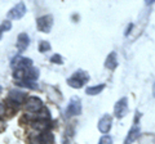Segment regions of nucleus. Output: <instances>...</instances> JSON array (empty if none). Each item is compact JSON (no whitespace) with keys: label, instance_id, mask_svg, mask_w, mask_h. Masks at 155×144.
<instances>
[{"label":"nucleus","instance_id":"nucleus-7","mask_svg":"<svg viewBox=\"0 0 155 144\" xmlns=\"http://www.w3.org/2000/svg\"><path fill=\"white\" fill-rule=\"evenodd\" d=\"M25 108L28 112H39L43 108V102L38 97H30L25 102Z\"/></svg>","mask_w":155,"mask_h":144},{"label":"nucleus","instance_id":"nucleus-16","mask_svg":"<svg viewBox=\"0 0 155 144\" xmlns=\"http://www.w3.org/2000/svg\"><path fill=\"white\" fill-rule=\"evenodd\" d=\"M41 136H43L44 144H53V142H54V136H53V134L49 131H44L41 134Z\"/></svg>","mask_w":155,"mask_h":144},{"label":"nucleus","instance_id":"nucleus-13","mask_svg":"<svg viewBox=\"0 0 155 144\" xmlns=\"http://www.w3.org/2000/svg\"><path fill=\"white\" fill-rule=\"evenodd\" d=\"M105 67L110 71H114L116 67H118V58H116L115 52H111L107 55V58H106V61H105Z\"/></svg>","mask_w":155,"mask_h":144},{"label":"nucleus","instance_id":"nucleus-22","mask_svg":"<svg viewBox=\"0 0 155 144\" xmlns=\"http://www.w3.org/2000/svg\"><path fill=\"white\" fill-rule=\"evenodd\" d=\"M2 36H3V31H2V28H0V39H2Z\"/></svg>","mask_w":155,"mask_h":144},{"label":"nucleus","instance_id":"nucleus-14","mask_svg":"<svg viewBox=\"0 0 155 144\" xmlns=\"http://www.w3.org/2000/svg\"><path fill=\"white\" fill-rule=\"evenodd\" d=\"M104 89H105V84H100L96 86H88V88L85 89V93L88 95H97L102 92Z\"/></svg>","mask_w":155,"mask_h":144},{"label":"nucleus","instance_id":"nucleus-12","mask_svg":"<svg viewBox=\"0 0 155 144\" xmlns=\"http://www.w3.org/2000/svg\"><path fill=\"white\" fill-rule=\"evenodd\" d=\"M49 118L51 117H39L36 121L32 122V127L36 129V130H40V131H45L48 127H49Z\"/></svg>","mask_w":155,"mask_h":144},{"label":"nucleus","instance_id":"nucleus-6","mask_svg":"<svg viewBox=\"0 0 155 144\" xmlns=\"http://www.w3.org/2000/svg\"><path fill=\"white\" fill-rule=\"evenodd\" d=\"M25 14H26L25 3H18V4H16V7H13L11 11L8 12V18H11V20H21Z\"/></svg>","mask_w":155,"mask_h":144},{"label":"nucleus","instance_id":"nucleus-3","mask_svg":"<svg viewBox=\"0 0 155 144\" xmlns=\"http://www.w3.org/2000/svg\"><path fill=\"white\" fill-rule=\"evenodd\" d=\"M81 113V102L78 97H72L70 103L67 104L66 108V116L72 117V116H79Z\"/></svg>","mask_w":155,"mask_h":144},{"label":"nucleus","instance_id":"nucleus-8","mask_svg":"<svg viewBox=\"0 0 155 144\" xmlns=\"http://www.w3.org/2000/svg\"><path fill=\"white\" fill-rule=\"evenodd\" d=\"M8 102L12 103V105H16V108H17L19 104L26 102V94L23 92H18V90H12V92L9 93Z\"/></svg>","mask_w":155,"mask_h":144},{"label":"nucleus","instance_id":"nucleus-18","mask_svg":"<svg viewBox=\"0 0 155 144\" xmlns=\"http://www.w3.org/2000/svg\"><path fill=\"white\" fill-rule=\"evenodd\" d=\"M51 62H52V63H56V64H64V59H62V57H61L60 54L52 55Z\"/></svg>","mask_w":155,"mask_h":144},{"label":"nucleus","instance_id":"nucleus-2","mask_svg":"<svg viewBox=\"0 0 155 144\" xmlns=\"http://www.w3.org/2000/svg\"><path fill=\"white\" fill-rule=\"evenodd\" d=\"M36 26H38V30L40 32H44V33L51 32L52 27H53V17L51 14L39 17L36 20Z\"/></svg>","mask_w":155,"mask_h":144},{"label":"nucleus","instance_id":"nucleus-15","mask_svg":"<svg viewBox=\"0 0 155 144\" xmlns=\"http://www.w3.org/2000/svg\"><path fill=\"white\" fill-rule=\"evenodd\" d=\"M28 143L30 144H44V142H43V136L41 134H32V135L28 136Z\"/></svg>","mask_w":155,"mask_h":144},{"label":"nucleus","instance_id":"nucleus-10","mask_svg":"<svg viewBox=\"0 0 155 144\" xmlns=\"http://www.w3.org/2000/svg\"><path fill=\"white\" fill-rule=\"evenodd\" d=\"M111 125H113V117L110 114H104L102 117L100 118L98 121V130L102 133V134H106L111 130Z\"/></svg>","mask_w":155,"mask_h":144},{"label":"nucleus","instance_id":"nucleus-4","mask_svg":"<svg viewBox=\"0 0 155 144\" xmlns=\"http://www.w3.org/2000/svg\"><path fill=\"white\" fill-rule=\"evenodd\" d=\"M11 66L14 70H26V68L32 67V61L30 58H25L22 55H17L12 59Z\"/></svg>","mask_w":155,"mask_h":144},{"label":"nucleus","instance_id":"nucleus-21","mask_svg":"<svg viewBox=\"0 0 155 144\" xmlns=\"http://www.w3.org/2000/svg\"><path fill=\"white\" fill-rule=\"evenodd\" d=\"M4 113H5V105L3 103H0V118L4 116Z\"/></svg>","mask_w":155,"mask_h":144},{"label":"nucleus","instance_id":"nucleus-23","mask_svg":"<svg viewBox=\"0 0 155 144\" xmlns=\"http://www.w3.org/2000/svg\"><path fill=\"white\" fill-rule=\"evenodd\" d=\"M2 90H3V89H2V86H0V94H2Z\"/></svg>","mask_w":155,"mask_h":144},{"label":"nucleus","instance_id":"nucleus-9","mask_svg":"<svg viewBox=\"0 0 155 144\" xmlns=\"http://www.w3.org/2000/svg\"><path fill=\"white\" fill-rule=\"evenodd\" d=\"M140 135H141V127H140V125L137 122H134L132 125V127H130V130L128 131L127 138L124 139V144H132V143H134L140 138Z\"/></svg>","mask_w":155,"mask_h":144},{"label":"nucleus","instance_id":"nucleus-19","mask_svg":"<svg viewBox=\"0 0 155 144\" xmlns=\"http://www.w3.org/2000/svg\"><path fill=\"white\" fill-rule=\"evenodd\" d=\"M98 144H113V138L109 136V135H104L100 139Z\"/></svg>","mask_w":155,"mask_h":144},{"label":"nucleus","instance_id":"nucleus-5","mask_svg":"<svg viewBox=\"0 0 155 144\" xmlns=\"http://www.w3.org/2000/svg\"><path fill=\"white\" fill-rule=\"evenodd\" d=\"M127 113H128V99L124 97L116 102L114 107V114L118 118H123Z\"/></svg>","mask_w":155,"mask_h":144},{"label":"nucleus","instance_id":"nucleus-17","mask_svg":"<svg viewBox=\"0 0 155 144\" xmlns=\"http://www.w3.org/2000/svg\"><path fill=\"white\" fill-rule=\"evenodd\" d=\"M48 50H51V44H49V42L44 41V40L39 42V52H40V53H45Z\"/></svg>","mask_w":155,"mask_h":144},{"label":"nucleus","instance_id":"nucleus-1","mask_svg":"<svg viewBox=\"0 0 155 144\" xmlns=\"http://www.w3.org/2000/svg\"><path fill=\"white\" fill-rule=\"evenodd\" d=\"M88 81H89V75L87 74L85 71L79 70V71H76L70 79H67V84L74 89H81L84 86V84L88 83Z\"/></svg>","mask_w":155,"mask_h":144},{"label":"nucleus","instance_id":"nucleus-20","mask_svg":"<svg viewBox=\"0 0 155 144\" xmlns=\"http://www.w3.org/2000/svg\"><path fill=\"white\" fill-rule=\"evenodd\" d=\"M0 28H2V31L3 32H5V31H9L12 28V23L9 22V21H4L2 25H0Z\"/></svg>","mask_w":155,"mask_h":144},{"label":"nucleus","instance_id":"nucleus-11","mask_svg":"<svg viewBox=\"0 0 155 144\" xmlns=\"http://www.w3.org/2000/svg\"><path fill=\"white\" fill-rule=\"evenodd\" d=\"M16 45H17V49H18L19 53L25 52L28 48V45H30V37H28V35L26 32H22V33H19L18 35Z\"/></svg>","mask_w":155,"mask_h":144}]
</instances>
